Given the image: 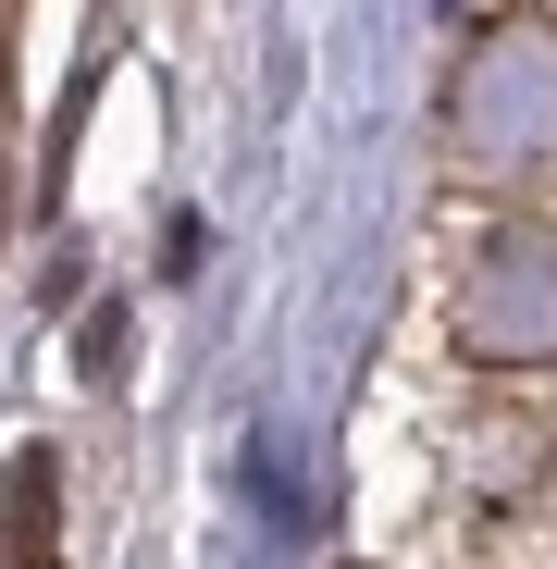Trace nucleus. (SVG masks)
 Returning a JSON list of instances; mask_svg holds the SVG:
<instances>
[{"instance_id": "1", "label": "nucleus", "mask_w": 557, "mask_h": 569, "mask_svg": "<svg viewBox=\"0 0 557 569\" xmlns=\"http://www.w3.org/2000/svg\"><path fill=\"white\" fill-rule=\"evenodd\" d=\"M50 508H62V470H50V446H26L13 483H0V569H38L50 557Z\"/></svg>"}]
</instances>
